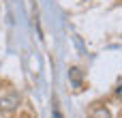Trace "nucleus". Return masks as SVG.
<instances>
[{"label":"nucleus","mask_w":122,"mask_h":118,"mask_svg":"<svg viewBox=\"0 0 122 118\" xmlns=\"http://www.w3.org/2000/svg\"><path fill=\"white\" fill-rule=\"evenodd\" d=\"M19 92H15V90H9L6 95H2L0 97V110L2 112H13L17 105H19Z\"/></svg>","instance_id":"1"},{"label":"nucleus","mask_w":122,"mask_h":118,"mask_svg":"<svg viewBox=\"0 0 122 118\" xmlns=\"http://www.w3.org/2000/svg\"><path fill=\"white\" fill-rule=\"evenodd\" d=\"M90 118H112V114H109V110H105V107H94L92 114H90Z\"/></svg>","instance_id":"2"},{"label":"nucleus","mask_w":122,"mask_h":118,"mask_svg":"<svg viewBox=\"0 0 122 118\" xmlns=\"http://www.w3.org/2000/svg\"><path fill=\"white\" fill-rule=\"evenodd\" d=\"M69 75H71V80H73V84H75V86H79V84H81V71H79L77 67H73Z\"/></svg>","instance_id":"3"},{"label":"nucleus","mask_w":122,"mask_h":118,"mask_svg":"<svg viewBox=\"0 0 122 118\" xmlns=\"http://www.w3.org/2000/svg\"><path fill=\"white\" fill-rule=\"evenodd\" d=\"M54 118H62V114H60V110H58L56 103H54Z\"/></svg>","instance_id":"4"},{"label":"nucleus","mask_w":122,"mask_h":118,"mask_svg":"<svg viewBox=\"0 0 122 118\" xmlns=\"http://www.w3.org/2000/svg\"><path fill=\"white\" fill-rule=\"evenodd\" d=\"M116 95H118V97L122 99V86H118V90H116Z\"/></svg>","instance_id":"5"}]
</instances>
